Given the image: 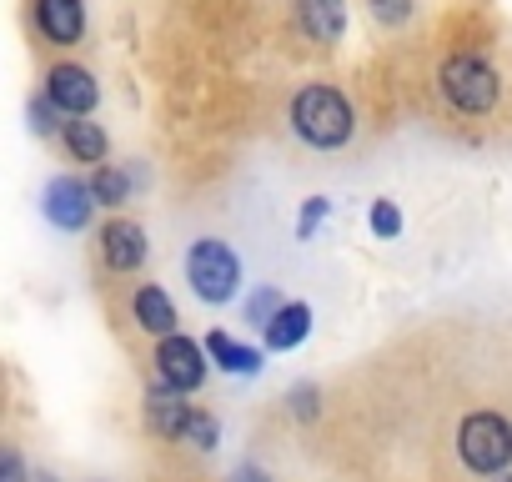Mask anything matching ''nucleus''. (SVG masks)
<instances>
[{
  "mask_svg": "<svg viewBox=\"0 0 512 482\" xmlns=\"http://www.w3.org/2000/svg\"><path fill=\"white\" fill-rule=\"evenodd\" d=\"M287 121H292L297 141L312 146V151H337V146H347L352 131H357L352 101H347L337 86H322V81H312V86H302V91L292 96Z\"/></svg>",
  "mask_w": 512,
  "mask_h": 482,
  "instance_id": "f257e3e1",
  "label": "nucleus"
},
{
  "mask_svg": "<svg viewBox=\"0 0 512 482\" xmlns=\"http://www.w3.org/2000/svg\"><path fill=\"white\" fill-rule=\"evenodd\" d=\"M457 457L477 477H502L512 467V422L492 407L467 412L462 427H457Z\"/></svg>",
  "mask_w": 512,
  "mask_h": 482,
  "instance_id": "f03ea898",
  "label": "nucleus"
},
{
  "mask_svg": "<svg viewBox=\"0 0 512 482\" xmlns=\"http://www.w3.org/2000/svg\"><path fill=\"white\" fill-rule=\"evenodd\" d=\"M437 86H442L447 106L462 111V116H487V111L497 106V91H502L492 61L477 56V51H457V56H447L442 71H437Z\"/></svg>",
  "mask_w": 512,
  "mask_h": 482,
  "instance_id": "7ed1b4c3",
  "label": "nucleus"
},
{
  "mask_svg": "<svg viewBox=\"0 0 512 482\" xmlns=\"http://www.w3.org/2000/svg\"><path fill=\"white\" fill-rule=\"evenodd\" d=\"M186 282L206 307H226L241 292V257L221 236H201L186 247Z\"/></svg>",
  "mask_w": 512,
  "mask_h": 482,
  "instance_id": "20e7f679",
  "label": "nucleus"
},
{
  "mask_svg": "<svg viewBox=\"0 0 512 482\" xmlns=\"http://www.w3.org/2000/svg\"><path fill=\"white\" fill-rule=\"evenodd\" d=\"M206 372H211V357H206V347H201L196 337H181V332H176V337H161V342H156L151 382H161V387L191 397V392H201Z\"/></svg>",
  "mask_w": 512,
  "mask_h": 482,
  "instance_id": "39448f33",
  "label": "nucleus"
},
{
  "mask_svg": "<svg viewBox=\"0 0 512 482\" xmlns=\"http://www.w3.org/2000/svg\"><path fill=\"white\" fill-rule=\"evenodd\" d=\"M26 26L51 51H76L86 41V0H26Z\"/></svg>",
  "mask_w": 512,
  "mask_h": 482,
  "instance_id": "423d86ee",
  "label": "nucleus"
},
{
  "mask_svg": "<svg viewBox=\"0 0 512 482\" xmlns=\"http://www.w3.org/2000/svg\"><path fill=\"white\" fill-rule=\"evenodd\" d=\"M41 96H46L66 121H76V116H91V111L101 106V81H96V71H86L81 61H56V66H46V76H41Z\"/></svg>",
  "mask_w": 512,
  "mask_h": 482,
  "instance_id": "0eeeda50",
  "label": "nucleus"
},
{
  "mask_svg": "<svg viewBox=\"0 0 512 482\" xmlns=\"http://www.w3.org/2000/svg\"><path fill=\"white\" fill-rule=\"evenodd\" d=\"M146 226L141 221H131V216H106L101 226H96V257H101V267L111 272V277H131V272H141L146 267Z\"/></svg>",
  "mask_w": 512,
  "mask_h": 482,
  "instance_id": "6e6552de",
  "label": "nucleus"
},
{
  "mask_svg": "<svg viewBox=\"0 0 512 482\" xmlns=\"http://www.w3.org/2000/svg\"><path fill=\"white\" fill-rule=\"evenodd\" d=\"M41 211L56 231H86L91 216H96V196H91V181L76 176V171H61L46 181V196H41Z\"/></svg>",
  "mask_w": 512,
  "mask_h": 482,
  "instance_id": "1a4fd4ad",
  "label": "nucleus"
},
{
  "mask_svg": "<svg viewBox=\"0 0 512 482\" xmlns=\"http://www.w3.org/2000/svg\"><path fill=\"white\" fill-rule=\"evenodd\" d=\"M141 412H146V427H151L156 437H166V442H181L186 427H191V417H196V407H191L181 392L161 387V382H146V402H141Z\"/></svg>",
  "mask_w": 512,
  "mask_h": 482,
  "instance_id": "9d476101",
  "label": "nucleus"
},
{
  "mask_svg": "<svg viewBox=\"0 0 512 482\" xmlns=\"http://www.w3.org/2000/svg\"><path fill=\"white\" fill-rule=\"evenodd\" d=\"M131 322L146 332V337H176V327H181V312H176V302H171V292L166 287H156V282H141L136 292H131Z\"/></svg>",
  "mask_w": 512,
  "mask_h": 482,
  "instance_id": "9b49d317",
  "label": "nucleus"
},
{
  "mask_svg": "<svg viewBox=\"0 0 512 482\" xmlns=\"http://www.w3.org/2000/svg\"><path fill=\"white\" fill-rule=\"evenodd\" d=\"M292 21H297V31H302L307 41L337 46L342 31H347V0H297Z\"/></svg>",
  "mask_w": 512,
  "mask_h": 482,
  "instance_id": "f8f14e48",
  "label": "nucleus"
},
{
  "mask_svg": "<svg viewBox=\"0 0 512 482\" xmlns=\"http://www.w3.org/2000/svg\"><path fill=\"white\" fill-rule=\"evenodd\" d=\"M61 151L76 161V166H106V156H111V136H106V126L101 121H91V116H76V121H66L61 126Z\"/></svg>",
  "mask_w": 512,
  "mask_h": 482,
  "instance_id": "ddd939ff",
  "label": "nucleus"
},
{
  "mask_svg": "<svg viewBox=\"0 0 512 482\" xmlns=\"http://www.w3.org/2000/svg\"><path fill=\"white\" fill-rule=\"evenodd\" d=\"M267 347L272 352H292V347H302L307 337H312V307L307 302H282V312L267 322Z\"/></svg>",
  "mask_w": 512,
  "mask_h": 482,
  "instance_id": "4468645a",
  "label": "nucleus"
},
{
  "mask_svg": "<svg viewBox=\"0 0 512 482\" xmlns=\"http://www.w3.org/2000/svg\"><path fill=\"white\" fill-rule=\"evenodd\" d=\"M206 357L221 367V372H231V377H256L262 372V352L256 347H246V342H231L226 332H206Z\"/></svg>",
  "mask_w": 512,
  "mask_h": 482,
  "instance_id": "2eb2a0df",
  "label": "nucleus"
},
{
  "mask_svg": "<svg viewBox=\"0 0 512 482\" xmlns=\"http://www.w3.org/2000/svg\"><path fill=\"white\" fill-rule=\"evenodd\" d=\"M86 181H91V196H96V206H106L111 216H116V211L131 201V186H136V176H131L126 166H111V161H106V166H96Z\"/></svg>",
  "mask_w": 512,
  "mask_h": 482,
  "instance_id": "dca6fc26",
  "label": "nucleus"
},
{
  "mask_svg": "<svg viewBox=\"0 0 512 482\" xmlns=\"http://www.w3.org/2000/svg\"><path fill=\"white\" fill-rule=\"evenodd\" d=\"M26 116H31V131L41 136V141H61V126H66V116L36 91L31 101H26Z\"/></svg>",
  "mask_w": 512,
  "mask_h": 482,
  "instance_id": "f3484780",
  "label": "nucleus"
},
{
  "mask_svg": "<svg viewBox=\"0 0 512 482\" xmlns=\"http://www.w3.org/2000/svg\"><path fill=\"white\" fill-rule=\"evenodd\" d=\"M0 482H36L21 442H11V437H0Z\"/></svg>",
  "mask_w": 512,
  "mask_h": 482,
  "instance_id": "a211bd4d",
  "label": "nucleus"
},
{
  "mask_svg": "<svg viewBox=\"0 0 512 482\" xmlns=\"http://www.w3.org/2000/svg\"><path fill=\"white\" fill-rule=\"evenodd\" d=\"M181 442H186V447H201V452H216V447H221V422L196 407V417H191V427H186Z\"/></svg>",
  "mask_w": 512,
  "mask_h": 482,
  "instance_id": "6ab92c4d",
  "label": "nucleus"
},
{
  "mask_svg": "<svg viewBox=\"0 0 512 482\" xmlns=\"http://www.w3.org/2000/svg\"><path fill=\"white\" fill-rule=\"evenodd\" d=\"M372 236H382V241H397L402 236V211H397V201H387V196H377L372 201Z\"/></svg>",
  "mask_w": 512,
  "mask_h": 482,
  "instance_id": "aec40b11",
  "label": "nucleus"
},
{
  "mask_svg": "<svg viewBox=\"0 0 512 482\" xmlns=\"http://www.w3.org/2000/svg\"><path fill=\"white\" fill-rule=\"evenodd\" d=\"M282 312V297H277V287H262V292H251V302H246V322L251 327H262L267 332V322Z\"/></svg>",
  "mask_w": 512,
  "mask_h": 482,
  "instance_id": "412c9836",
  "label": "nucleus"
},
{
  "mask_svg": "<svg viewBox=\"0 0 512 482\" xmlns=\"http://www.w3.org/2000/svg\"><path fill=\"white\" fill-rule=\"evenodd\" d=\"M287 402H292V417H297V422H312V417L322 412V392H317V382H297V387L287 392Z\"/></svg>",
  "mask_w": 512,
  "mask_h": 482,
  "instance_id": "4be33fe9",
  "label": "nucleus"
},
{
  "mask_svg": "<svg viewBox=\"0 0 512 482\" xmlns=\"http://www.w3.org/2000/svg\"><path fill=\"white\" fill-rule=\"evenodd\" d=\"M367 11L377 16V26L397 31V26H407V21H412V0H367Z\"/></svg>",
  "mask_w": 512,
  "mask_h": 482,
  "instance_id": "5701e85b",
  "label": "nucleus"
},
{
  "mask_svg": "<svg viewBox=\"0 0 512 482\" xmlns=\"http://www.w3.org/2000/svg\"><path fill=\"white\" fill-rule=\"evenodd\" d=\"M327 211H332V201H327V196H312V201L302 206V221H297V236L307 241V236H312V226H322V221H327Z\"/></svg>",
  "mask_w": 512,
  "mask_h": 482,
  "instance_id": "b1692460",
  "label": "nucleus"
},
{
  "mask_svg": "<svg viewBox=\"0 0 512 482\" xmlns=\"http://www.w3.org/2000/svg\"><path fill=\"white\" fill-rule=\"evenodd\" d=\"M231 482H272V477H267L262 467H256V462H241V467L231 472Z\"/></svg>",
  "mask_w": 512,
  "mask_h": 482,
  "instance_id": "393cba45",
  "label": "nucleus"
},
{
  "mask_svg": "<svg viewBox=\"0 0 512 482\" xmlns=\"http://www.w3.org/2000/svg\"><path fill=\"white\" fill-rule=\"evenodd\" d=\"M492 482H512V472H502V477H492Z\"/></svg>",
  "mask_w": 512,
  "mask_h": 482,
  "instance_id": "a878e982",
  "label": "nucleus"
}]
</instances>
